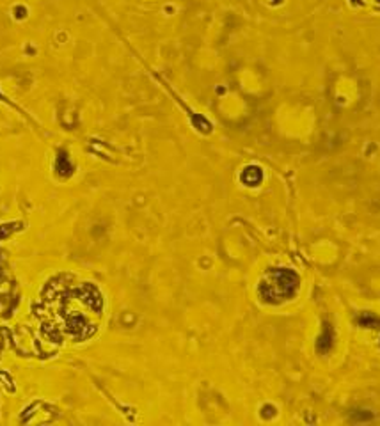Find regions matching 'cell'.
<instances>
[{
	"label": "cell",
	"mask_w": 380,
	"mask_h": 426,
	"mask_svg": "<svg viewBox=\"0 0 380 426\" xmlns=\"http://www.w3.org/2000/svg\"><path fill=\"white\" fill-rule=\"evenodd\" d=\"M298 288V277L295 272L286 268H277L270 272L266 279L261 281L259 293L266 302H283L286 299H291Z\"/></svg>",
	"instance_id": "6da1fadb"
},
{
	"label": "cell",
	"mask_w": 380,
	"mask_h": 426,
	"mask_svg": "<svg viewBox=\"0 0 380 426\" xmlns=\"http://www.w3.org/2000/svg\"><path fill=\"white\" fill-rule=\"evenodd\" d=\"M332 347V329L329 323H325L323 325V330H321V336L318 337V343H316V348L320 354H325V352H329Z\"/></svg>",
	"instance_id": "7a4b0ae2"
}]
</instances>
